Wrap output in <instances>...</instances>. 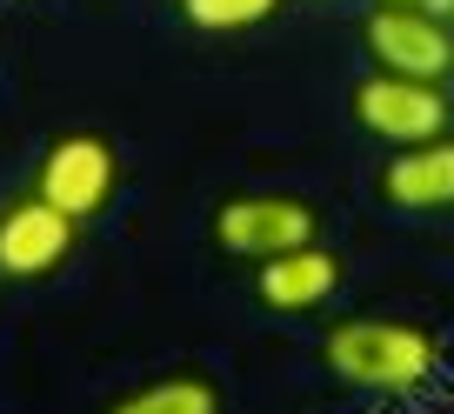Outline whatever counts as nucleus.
<instances>
[{
  "label": "nucleus",
  "mask_w": 454,
  "mask_h": 414,
  "mask_svg": "<svg viewBox=\"0 0 454 414\" xmlns=\"http://www.w3.org/2000/svg\"><path fill=\"white\" fill-rule=\"evenodd\" d=\"M321 368L355 394L414 401L441 374V341L408 315H340L321 334Z\"/></svg>",
  "instance_id": "nucleus-1"
},
{
  "label": "nucleus",
  "mask_w": 454,
  "mask_h": 414,
  "mask_svg": "<svg viewBox=\"0 0 454 414\" xmlns=\"http://www.w3.org/2000/svg\"><path fill=\"white\" fill-rule=\"evenodd\" d=\"M308 241H321V215L301 194H234L214 207V247L234 261H274Z\"/></svg>",
  "instance_id": "nucleus-2"
},
{
  "label": "nucleus",
  "mask_w": 454,
  "mask_h": 414,
  "mask_svg": "<svg viewBox=\"0 0 454 414\" xmlns=\"http://www.w3.org/2000/svg\"><path fill=\"white\" fill-rule=\"evenodd\" d=\"M355 121L387 147H421V141H434V134H448L454 100H448V81H408V74L374 67L368 81L355 87Z\"/></svg>",
  "instance_id": "nucleus-3"
},
{
  "label": "nucleus",
  "mask_w": 454,
  "mask_h": 414,
  "mask_svg": "<svg viewBox=\"0 0 454 414\" xmlns=\"http://www.w3.org/2000/svg\"><path fill=\"white\" fill-rule=\"evenodd\" d=\"M114 187H121V154L100 134H60L34 168V194L67 221H94L114 200Z\"/></svg>",
  "instance_id": "nucleus-4"
},
{
  "label": "nucleus",
  "mask_w": 454,
  "mask_h": 414,
  "mask_svg": "<svg viewBox=\"0 0 454 414\" xmlns=\"http://www.w3.org/2000/svg\"><path fill=\"white\" fill-rule=\"evenodd\" d=\"M368 60L381 74H408V81H454V27L414 7H374L368 27Z\"/></svg>",
  "instance_id": "nucleus-5"
},
{
  "label": "nucleus",
  "mask_w": 454,
  "mask_h": 414,
  "mask_svg": "<svg viewBox=\"0 0 454 414\" xmlns=\"http://www.w3.org/2000/svg\"><path fill=\"white\" fill-rule=\"evenodd\" d=\"M81 241V221L47 207L41 194L0 207V281H47Z\"/></svg>",
  "instance_id": "nucleus-6"
},
{
  "label": "nucleus",
  "mask_w": 454,
  "mask_h": 414,
  "mask_svg": "<svg viewBox=\"0 0 454 414\" xmlns=\"http://www.w3.org/2000/svg\"><path fill=\"white\" fill-rule=\"evenodd\" d=\"M340 294V254L321 241L287 247L274 261H254V301L268 315H314Z\"/></svg>",
  "instance_id": "nucleus-7"
},
{
  "label": "nucleus",
  "mask_w": 454,
  "mask_h": 414,
  "mask_svg": "<svg viewBox=\"0 0 454 414\" xmlns=\"http://www.w3.org/2000/svg\"><path fill=\"white\" fill-rule=\"evenodd\" d=\"M381 200L401 215H448L454 207V134H434L421 147H395L381 168Z\"/></svg>",
  "instance_id": "nucleus-8"
},
{
  "label": "nucleus",
  "mask_w": 454,
  "mask_h": 414,
  "mask_svg": "<svg viewBox=\"0 0 454 414\" xmlns=\"http://www.w3.org/2000/svg\"><path fill=\"white\" fill-rule=\"evenodd\" d=\"M100 414H221V387L194 368H174V374H154V381H134Z\"/></svg>",
  "instance_id": "nucleus-9"
},
{
  "label": "nucleus",
  "mask_w": 454,
  "mask_h": 414,
  "mask_svg": "<svg viewBox=\"0 0 454 414\" xmlns=\"http://www.w3.org/2000/svg\"><path fill=\"white\" fill-rule=\"evenodd\" d=\"M181 14L200 34H247V27L281 14V0H181Z\"/></svg>",
  "instance_id": "nucleus-10"
},
{
  "label": "nucleus",
  "mask_w": 454,
  "mask_h": 414,
  "mask_svg": "<svg viewBox=\"0 0 454 414\" xmlns=\"http://www.w3.org/2000/svg\"><path fill=\"white\" fill-rule=\"evenodd\" d=\"M374 7H414V14H434V20H454V0H374Z\"/></svg>",
  "instance_id": "nucleus-11"
}]
</instances>
